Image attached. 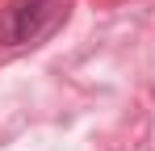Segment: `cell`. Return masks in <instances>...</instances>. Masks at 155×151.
Returning a JSON list of instances; mask_svg holds the SVG:
<instances>
[{"label": "cell", "mask_w": 155, "mask_h": 151, "mask_svg": "<svg viewBox=\"0 0 155 151\" xmlns=\"http://www.w3.org/2000/svg\"><path fill=\"white\" fill-rule=\"evenodd\" d=\"M59 0H17L13 17H8V38L13 42H38L46 38L59 21Z\"/></svg>", "instance_id": "6da1fadb"}]
</instances>
